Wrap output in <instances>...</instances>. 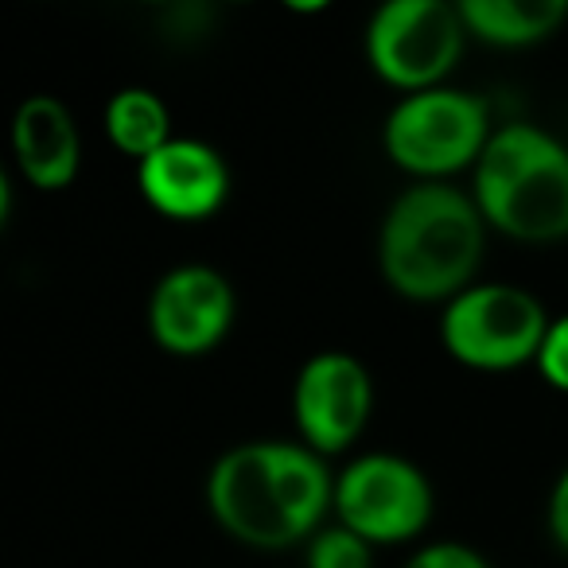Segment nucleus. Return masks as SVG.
Returning <instances> with one entry per match:
<instances>
[{
	"instance_id": "nucleus-1",
	"label": "nucleus",
	"mask_w": 568,
	"mask_h": 568,
	"mask_svg": "<svg viewBox=\"0 0 568 568\" xmlns=\"http://www.w3.org/2000/svg\"><path fill=\"white\" fill-rule=\"evenodd\" d=\"M206 506L234 541L284 549L304 541L327 506H335V479L308 444L253 440L230 448L211 467Z\"/></svg>"
},
{
	"instance_id": "nucleus-2",
	"label": "nucleus",
	"mask_w": 568,
	"mask_h": 568,
	"mask_svg": "<svg viewBox=\"0 0 568 568\" xmlns=\"http://www.w3.org/2000/svg\"><path fill=\"white\" fill-rule=\"evenodd\" d=\"M483 214L452 183H417L394 199L378 237V265L405 301H456L483 261Z\"/></svg>"
},
{
	"instance_id": "nucleus-3",
	"label": "nucleus",
	"mask_w": 568,
	"mask_h": 568,
	"mask_svg": "<svg viewBox=\"0 0 568 568\" xmlns=\"http://www.w3.org/2000/svg\"><path fill=\"white\" fill-rule=\"evenodd\" d=\"M483 222L518 242L568 237V149L537 125H503L475 164Z\"/></svg>"
},
{
	"instance_id": "nucleus-4",
	"label": "nucleus",
	"mask_w": 568,
	"mask_h": 568,
	"mask_svg": "<svg viewBox=\"0 0 568 568\" xmlns=\"http://www.w3.org/2000/svg\"><path fill=\"white\" fill-rule=\"evenodd\" d=\"M490 136L487 102L448 87L405 94L382 129L386 156L420 183H440L444 175L475 168Z\"/></svg>"
},
{
	"instance_id": "nucleus-5",
	"label": "nucleus",
	"mask_w": 568,
	"mask_h": 568,
	"mask_svg": "<svg viewBox=\"0 0 568 568\" xmlns=\"http://www.w3.org/2000/svg\"><path fill=\"white\" fill-rule=\"evenodd\" d=\"M549 332L541 301L518 284H471L440 316V343L471 371H518L537 363Z\"/></svg>"
},
{
	"instance_id": "nucleus-6",
	"label": "nucleus",
	"mask_w": 568,
	"mask_h": 568,
	"mask_svg": "<svg viewBox=\"0 0 568 568\" xmlns=\"http://www.w3.org/2000/svg\"><path fill=\"white\" fill-rule=\"evenodd\" d=\"M467 28L459 4L444 0H389L366 24V63L382 82L425 94L459 63Z\"/></svg>"
},
{
	"instance_id": "nucleus-7",
	"label": "nucleus",
	"mask_w": 568,
	"mask_h": 568,
	"mask_svg": "<svg viewBox=\"0 0 568 568\" xmlns=\"http://www.w3.org/2000/svg\"><path fill=\"white\" fill-rule=\"evenodd\" d=\"M433 483L417 464L389 452H374L343 467L335 479L339 526L355 529L371 545L413 541L433 521Z\"/></svg>"
},
{
	"instance_id": "nucleus-8",
	"label": "nucleus",
	"mask_w": 568,
	"mask_h": 568,
	"mask_svg": "<svg viewBox=\"0 0 568 568\" xmlns=\"http://www.w3.org/2000/svg\"><path fill=\"white\" fill-rule=\"evenodd\" d=\"M374 413V386L355 355L324 351L308 358L293 386V417L304 444L320 456L347 452Z\"/></svg>"
},
{
	"instance_id": "nucleus-9",
	"label": "nucleus",
	"mask_w": 568,
	"mask_h": 568,
	"mask_svg": "<svg viewBox=\"0 0 568 568\" xmlns=\"http://www.w3.org/2000/svg\"><path fill=\"white\" fill-rule=\"evenodd\" d=\"M234 324V288L211 265H180L164 273L149 301V332L160 351L195 358L214 351Z\"/></svg>"
},
{
	"instance_id": "nucleus-10",
	"label": "nucleus",
	"mask_w": 568,
	"mask_h": 568,
	"mask_svg": "<svg viewBox=\"0 0 568 568\" xmlns=\"http://www.w3.org/2000/svg\"><path fill=\"white\" fill-rule=\"evenodd\" d=\"M144 203L175 222H203L226 203L230 172L219 149L203 141H172L136 164Z\"/></svg>"
},
{
	"instance_id": "nucleus-11",
	"label": "nucleus",
	"mask_w": 568,
	"mask_h": 568,
	"mask_svg": "<svg viewBox=\"0 0 568 568\" xmlns=\"http://www.w3.org/2000/svg\"><path fill=\"white\" fill-rule=\"evenodd\" d=\"M12 152L32 187H71L82 164V141L71 110L51 94H32L28 102H20L12 121Z\"/></svg>"
},
{
	"instance_id": "nucleus-12",
	"label": "nucleus",
	"mask_w": 568,
	"mask_h": 568,
	"mask_svg": "<svg viewBox=\"0 0 568 568\" xmlns=\"http://www.w3.org/2000/svg\"><path fill=\"white\" fill-rule=\"evenodd\" d=\"M467 36L490 48H529L568 20L565 0H459Z\"/></svg>"
},
{
	"instance_id": "nucleus-13",
	"label": "nucleus",
	"mask_w": 568,
	"mask_h": 568,
	"mask_svg": "<svg viewBox=\"0 0 568 568\" xmlns=\"http://www.w3.org/2000/svg\"><path fill=\"white\" fill-rule=\"evenodd\" d=\"M105 136L113 141V149L141 164V160H149L152 152H160L172 141L168 105L160 102V94H152L144 87L118 90L110 98V105H105Z\"/></svg>"
},
{
	"instance_id": "nucleus-14",
	"label": "nucleus",
	"mask_w": 568,
	"mask_h": 568,
	"mask_svg": "<svg viewBox=\"0 0 568 568\" xmlns=\"http://www.w3.org/2000/svg\"><path fill=\"white\" fill-rule=\"evenodd\" d=\"M308 568H374V545L347 526L320 529L308 541Z\"/></svg>"
},
{
	"instance_id": "nucleus-15",
	"label": "nucleus",
	"mask_w": 568,
	"mask_h": 568,
	"mask_svg": "<svg viewBox=\"0 0 568 568\" xmlns=\"http://www.w3.org/2000/svg\"><path fill=\"white\" fill-rule=\"evenodd\" d=\"M537 371H541V378L549 382L552 389L568 394V316L549 324L541 351H537Z\"/></svg>"
},
{
	"instance_id": "nucleus-16",
	"label": "nucleus",
	"mask_w": 568,
	"mask_h": 568,
	"mask_svg": "<svg viewBox=\"0 0 568 568\" xmlns=\"http://www.w3.org/2000/svg\"><path fill=\"white\" fill-rule=\"evenodd\" d=\"M405 568H490V565L475 549H467V545L436 541V545H428V549H420Z\"/></svg>"
},
{
	"instance_id": "nucleus-17",
	"label": "nucleus",
	"mask_w": 568,
	"mask_h": 568,
	"mask_svg": "<svg viewBox=\"0 0 568 568\" xmlns=\"http://www.w3.org/2000/svg\"><path fill=\"white\" fill-rule=\"evenodd\" d=\"M549 534H552V541L568 552V467L560 471L557 487H552V495H549Z\"/></svg>"
}]
</instances>
